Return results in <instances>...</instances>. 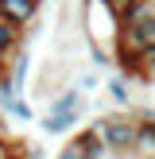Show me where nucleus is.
I'll return each instance as SVG.
<instances>
[{"mask_svg":"<svg viewBox=\"0 0 155 159\" xmlns=\"http://www.w3.org/2000/svg\"><path fill=\"white\" fill-rule=\"evenodd\" d=\"M120 12H116L108 0H82V35L93 39V43L116 47V35H120Z\"/></svg>","mask_w":155,"mask_h":159,"instance_id":"nucleus-1","label":"nucleus"},{"mask_svg":"<svg viewBox=\"0 0 155 159\" xmlns=\"http://www.w3.org/2000/svg\"><path fill=\"white\" fill-rule=\"evenodd\" d=\"M101 128H105V140H108V148H113V155H120V159L136 155V140H140V132H144L136 109L105 113V116H101Z\"/></svg>","mask_w":155,"mask_h":159,"instance_id":"nucleus-2","label":"nucleus"},{"mask_svg":"<svg viewBox=\"0 0 155 159\" xmlns=\"http://www.w3.org/2000/svg\"><path fill=\"white\" fill-rule=\"evenodd\" d=\"M39 12H43V0H0V16H8L12 23H20L23 31L39 20Z\"/></svg>","mask_w":155,"mask_h":159,"instance_id":"nucleus-3","label":"nucleus"},{"mask_svg":"<svg viewBox=\"0 0 155 159\" xmlns=\"http://www.w3.org/2000/svg\"><path fill=\"white\" fill-rule=\"evenodd\" d=\"M78 120H82V109H78V113H46L43 120H39V128H43L46 136H74Z\"/></svg>","mask_w":155,"mask_h":159,"instance_id":"nucleus-4","label":"nucleus"},{"mask_svg":"<svg viewBox=\"0 0 155 159\" xmlns=\"http://www.w3.org/2000/svg\"><path fill=\"white\" fill-rule=\"evenodd\" d=\"M23 43H27V31H23L20 23H12L8 16H0V54H8V58H12Z\"/></svg>","mask_w":155,"mask_h":159,"instance_id":"nucleus-5","label":"nucleus"},{"mask_svg":"<svg viewBox=\"0 0 155 159\" xmlns=\"http://www.w3.org/2000/svg\"><path fill=\"white\" fill-rule=\"evenodd\" d=\"M105 97L113 101L116 109H136V105H132V82H128L124 74H113V78L105 82Z\"/></svg>","mask_w":155,"mask_h":159,"instance_id":"nucleus-6","label":"nucleus"},{"mask_svg":"<svg viewBox=\"0 0 155 159\" xmlns=\"http://www.w3.org/2000/svg\"><path fill=\"white\" fill-rule=\"evenodd\" d=\"M144 20H155V0H132V4L120 12V23H124V27L144 23Z\"/></svg>","mask_w":155,"mask_h":159,"instance_id":"nucleus-7","label":"nucleus"},{"mask_svg":"<svg viewBox=\"0 0 155 159\" xmlns=\"http://www.w3.org/2000/svg\"><path fill=\"white\" fill-rule=\"evenodd\" d=\"M27 74H31V51H27V47H20V51L12 54V85H16V93H23Z\"/></svg>","mask_w":155,"mask_h":159,"instance_id":"nucleus-8","label":"nucleus"},{"mask_svg":"<svg viewBox=\"0 0 155 159\" xmlns=\"http://www.w3.org/2000/svg\"><path fill=\"white\" fill-rule=\"evenodd\" d=\"M0 113H4V116H12V120H31V105L23 101V93H20V97H12L4 109H0Z\"/></svg>","mask_w":155,"mask_h":159,"instance_id":"nucleus-9","label":"nucleus"},{"mask_svg":"<svg viewBox=\"0 0 155 159\" xmlns=\"http://www.w3.org/2000/svg\"><path fill=\"white\" fill-rule=\"evenodd\" d=\"M54 159H89V155H85V148L78 144V140H66V144L54 152Z\"/></svg>","mask_w":155,"mask_h":159,"instance_id":"nucleus-10","label":"nucleus"},{"mask_svg":"<svg viewBox=\"0 0 155 159\" xmlns=\"http://www.w3.org/2000/svg\"><path fill=\"white\" fill-rule=\"evenodd\" d=\"M97 85H101V78H97V70H85V74L78 78V89H82V93H93V89H97Z\"/></svg>","mask_w":155,"mask_h":159,"instance_id":"nucleus-11","label":"nucleus"},{"mask_svg":"<svg viewBox=\"0 0 155 159\" xmlns=\"http://www.w3.org/2000/svg\"><path fill=\"white\" fill-rule=\"evenodd\" d=\"M16 148H20V144H16V140L0 136V159H12V155H16Z\"/></svg>","mask_w":155,"mask_h":159,"instance_id":"nucleus-12","label":"nucleus"},{"mask_svg":"<svg viewBox=\"0 0 155 159\" xmlns=\"http://www.w3.org/2000/svg\"><path fill=\"white\" fill-rule=\"evenodd\" d=\"M8 74H12V58H8V54H0V82H4Z\"/></svg>","mask_w":155,"mask_h":159,"instance_id":"nucleus-13","label":"nucleus"},{"mask_svg":"<svg viewBox=\"0 0 155 159\" xmlns=\"http://www.w3.org/2000/svg\"><path fill=\"white\" fill-rule=\"evenodd\" d=\"M108 4H113V8H116V12H124V8H128V4H132V0H108Z\"/></svg>","mask_w":155,"mask_h":159,"instance_id":"nucleus-14","label":"nucleus"},{"mask_svg":"<svg viewBox=\"0 0 155 159\" xmlns=\"http://www.w3.org/2000/svg\"><path fill=\"white\" fill-rule=\"evenodd\" d=\"M0 136H8V128H4V120H0Z\"/></svg>","mask_w":155,"mask_h":159,"instance_id":"nucleus-15","label":"nucleus"}]
</instances>
